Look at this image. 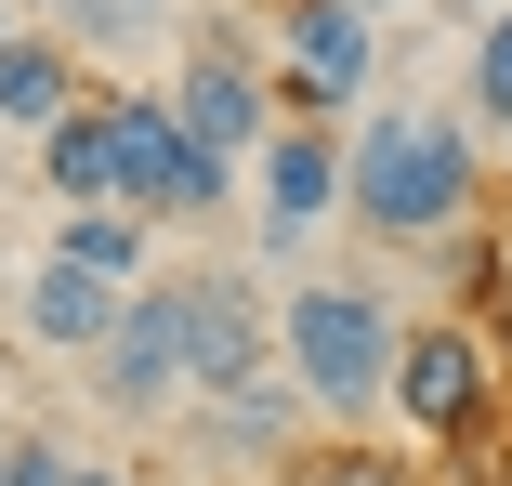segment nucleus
Masks as SVG:
<instances>
[{
	"instance_id": "f257e3e1",
	"label": "nucleus",
	"mask_w": 512,
	"mask_h": 486,
	"mask_svg": "<svg viewBox=\"0 0 512 486\" xmlns=\"http://www.w3.org/2000/svg\"><path fill=\"white\" fill-rule=\"evenodd\" d=\"M342 211L381 237V250H447L473 237L486 211V145L460 106H394V92H368V119L342 145Z\"/></svg>"
},
{
	"instance_id": "f03ea898",
	"label": "nucleus",
	"mask_w": 512,
	"mask_h": 486,
	"mask_svg": "<svg viewBox=\"0 0 512 486\" xmlns=\"http://www.w3.org/2000/svg\"><path fill=\"white\" fill-rule=\"evenodd\" d=\"M394 289L381 276H302L289 303H276V355H289V395L316 408V421H342V434H368L381 408H394Z\"/></svg>"
},
{
	"instance_id": "7ed1b4c3",
	"label": "nucleus",
	"mask_w": 512,
	"mask_h": 486,
	"mask_svg": "<svg viewBox=\"0 0 512 486\" xmlns=\"http://www.w3.org/2000/svg\"><path fill=\"white\" fill-rule=\"evenodd\" d=\"M106 106H119V198H132L158 237H171V224H224V211L250 198L237 158H211V145H197V132L158 106V79H119Z\"/></svg>"
},
{
	"instance_id": "20e7f679",
	"label": "nucleus",
	"mask_w": 512,
	"mask_h": 486,
	"mask_svg": "<svg viewBox=\"0 0 512 486\" xmlns=\"http://www.w3.org/2000/svg\"><path fill=\"white\" fill-rule=\"evenodd\" d=\"M263 79H276V119H368L381 27L342 14V0H276L263 14Z\"/></svg>"
},
{
	"instance_id": "39448f33",
	"label": "nucleus",
	"mask_w": 512,
	"mask_h": 486,
	"mask_svg": "<svg viewBox=\"0 0 512 486\" xmlns=\"http://www.w3.org/2000/svg\"><path fill=\"white\" fill-rule=\"evenodd\" d=\"M394 421L421 447H473L499 421V342L473 316H407L394 329Z\"/></svg>"
},
{
	"instance_id": "423d86ee",
	"label": "nucleus",
	"mask_w": 512,
	"mask_h": 486,
	"mask_svg": "<svg viewBox=\"0 0 512 486\" xmlns=\"http://www.w3.org/2000/svg\"><path fill=\"white\" fill-rule=\"evenodd\" d=\"M171 316H184V395H224V381L276 368V303H263V276H237V263L171 276Z\"/></svg>"
},
{
	"instance_id": "0eeeda50",
	"label": "nucleus",
	"mask_w": 512,
	"mask_h": 486,
	"mask_svg": "<svg viewBox=\"0 0 512 486\" xmlns=\"http://www.w3.org/2000/svg\"><path fill=\"white\" fill-rule=\"evenodd\" d=\"M158 106H171L197 145H211V158H237V171H250V145L276 132V79H263V53H250V40H197V53H171Z\"/></svg>"
},
{
	"instance_id": "6e6552de",
	"label": "nucleus",
	"mask_w": 512,
	"mask_h": 486,
	"mask_svg": "<svg viewBox=\"0 0 512 486\" xmlns=\"http://www.w3.org/2000/svg\"><path fill=\"white\" fill-rule=\"evenodd\" d=\"M250 224H263V263L276 250H302V237H316L329 211H342V132L329 119H276L263 145H250Z\"/></svg>"
},
{
	"instance_id": "1a4fd4ad",
	"label": "nucleus",
	"mask_w": 512,
	"mask_h": 486,
	"mask_svg": "<svg viewBox=\"0 0 512 486\" xmlns=\"http://www.w3.org/2000/svg\"><path fill=\"white\" fill-rule=\"evenodd\" d=\"M92 395L119 421H171L184 408V316H171V289H132L119 303V329L92 342Z\"/></svg>"
},
{
	"instance_id": "9d476101",
	"label": "nucleus",
	"mask_w": 512,
	"mask_h": 486,
	"mask_svg": "<svg viewBox=\"0 0 512 486\" xmlns=\"http://www.w3.org/2000/svg\"><path fill=\"white\" fill-rule=\"evenodd\" d=\"M184 434L237 473H276V460H302V395L263 368V381H224V395H184Z\"/></svg>"
},
{
	"instance_id": "9b49d317",
	"label": "nucleus",
	"mask_w": 512,
	"mask_h": 486,
	"mask_svg": "<svg viewBox=\"0 0 512 486\" xmlns=\"http://www.w3.org/2000/svg\"><path fill=\"white\" fill-rule=\"evenodd\" d=\"M119 303L132 289H106V276H79V263H27V289H14V329H27V355H66V368H92V342L119 329Z\"/></svg>"
},
{
	"instance_id": "f8f14e48",
	"label": "nucleus",
	"mask_w": 512,
	"mask_h": 486,
	"mask_svg": "<svg viewBox=\"0 0 512 486\" xmlns=\"http://www.w3.org/2000/svg\"><path fill=\"white\" fill-rule=\"evenodd\" d=\"M40 198H53V211L119 198V106H106V92H79V106L40 132Z\"/></svg>"
},
{
	"instance_id": "ddd939ff",
	"label": "nucleus",
	"mask_w": 512,
	"mask_h": 486,
	"mask_svg": "<svg viewBox=\"0 0 512 486\" xmlns=\"http://www.w3.org/2000/svg\"><path fill=\"white\" fill-rule=\"evenodd\" d=\"M79 92H92V79H79V53H66L53 27H14V40H0V132H27V145H40V132L79 106Z\"/></svg>"
},
{
	"instance_id": "4468645a",
	"label": "nucleus",
	"mask_w": 512,
	"mask_h": 486,
	"mask_svg": "<svg viewBox=\"0 0 512 486\" xmlns=\"http://www.w3.org/2000/svg\"><path fill=\"white\" fill-rule=\"evenodd\" d=\"M145 250H158V224H145L132 198H92V211H53V263H79V276H106V289H145Z\"/></svg>"
},
{
	"instance_id": "2eb2a0df",
	"label": "nucleus",
	"mask_w": 512,
	"mask_h": 486,
	"mask_svg": "<svg viewBox=\"0 0 512 486\" xmlns=\"http://www.w3.org/2000/svg\"><path fill=\"white\" fill-rule=\"evenodd\" d=\"M53 40H66L79 66H132V53H158V40H171V0H66Z\"/></svg>"
},
{
	"instance_id": "dca6fc26",
	"label": "nucleus",
	"mask_w": 512,
	"mask_h": 486,
	"mask_svg": "<svg viewBox=\"0 0 512 486\" xmlns=\"http://www.w3.org/2000/svg\"><path fill=\"white\" fill-rule=\"evenodd\" d=\"M460 119L499 132L512 119V14H473V53H460Z\"/></svg>"
},
{
	"instance_id": "f3484780",
	"label": "nucleus",
	"mask_w": 512,
	"mask_h": 486,
	"mask_svg": "<svg viewBox=\"0 0 512 486\" xmlns=\"http://www.w3.org/2000/svg\"><path fill=\"white\" fill-rule=\"evenodd\" d=\"M289 486H434V473H407V460H381V447H355V434H342V447H302V473H289Z\"/></svg>"
},
{
	"instance_id": "a211bd4d",
	"label": "nucleus",
	"mask_w": 512,
	"mask_h": 486,
	"mask_svg": "<svg viewBox=\"0 0 512 486\" xmlns=\"http://www.w3.org/2000/svg\"><path fill=\"white\" fill-rule=\"evenodd\" d=\"M66 486H145V473H119V460H66Z\"/></svg>"
},
{
	"instance_id": "6ab92c4d",
	"label": "nucleus",
	"mask_w": 512,
	"mask_h": 486,
	"mask_svg": "<svg viewBox=\"0 0 512 486\" xmlns=\"http://www.w3.org/2000/svg\"><path fill=\"white\" fill-rule=\"evenodd\" d=\"M342 14H368V27H394V14H407V0H342Z\"/></svg>"
},
{
	"instance_id": "aec40b11",
	"label": "nucleus",
	"mask_w": 512,
	"mask_h": 486,
	"mask_svg": "<svg viewBox=\"0 0 512 486\" xmlns=\"http://www.w3.org/2000/svg\"><path fill=\"white\" fill-rule=\"evenodd\" d=\"M486 276H499V316H512V263H486Z\"/></svg>"
},
{
	"instance_id": "412c9836",
	"label": "nucleus",
	"mask_w": 512,
	"mask_h": 486,
	"mask_svg": "<svg viewBox=\"0 0 512 486\" xmlns=\"http://www.w3.org/2000/svg\"><path fill=\"white\" fill-rule=\"evenodd\" d=\"M460 14H512V0H460Z\"/></svg>"
},
{
	"instance_id": "4be33fe9",
	"label": "nucleus",
	"mask_w": 512,
	"mask_h": 486,
	"mask_svg": "<svg viewBox=\"0 0 512 486\" xmlns=\"http://www.w3.org/2000/svg\"><path fill=\"white\" fill-rule=\"evenodd\" d=\"M0 40H14V0H0Z\"/></svg>"
},
{
	"instance_id": "5701e85b",
	"label": "nucleus",
	"mask_w": 512,
	"mask_h": 486,
	"mask_svg": "<svg viewBox=\"0 0 512 486\" xmlns=\"http://www.w3.org/2000/svg\"><path fill=\"white\" fill-rule=\"evenodd\" d=\"M499 158H512V119H499Z\"/></svg>"
}]
</instances>
